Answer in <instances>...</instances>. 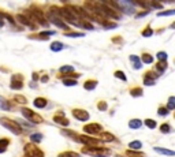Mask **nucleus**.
I'll use <instances>...</instances> for the list:
<instances>
[{"label": "nucleus", "instance_id": "7ed1b4c3", "mask_svg": "<svg viewBox=\"0 0 175 157\" xmlns=\"http://www.w3.org/2000/svg\"><path fill=\"white\" fill-rule=\"evenodd\" d=\"M0 124L4 126L7 130H10L15 135H21V134L23 133V128L21 127L17 120H11V119H8V118H0Z\"/></svg>", "mask_w": 175, "mask_h": 157}, {"label": "nucleus", "instance_id": "a211bd4d", "mask_svg": "<svg viewBox=\"0 0 175 157\" xmlns=\"http://www.w3.org/2000/svg\"><path fill=\"white\" fill-rule=\"evenodd\" d=\"M33 104L36 108H45V107L48 105V100H47L45 97H36Z\"/></svg>", "mask_w": 175, "mask_h": 157}, {"label": "nucleus", "instance_id": "c756f323", "mask_svg": "<svg viewBox=\"0 0 175 157\" xmlns=\"http://www.w3.org/2000/svg\"><path fill=\"white\" fill-rule=\"evenodd\" d=\"M142 126V120L141 119H131V120H129V127L130 128H140Z\"/></svg>", "mask_w": 175, "mask_h": 157}, {"label": "nucleus", "instance_id": "423d86ee", "mask_svg": "<svg viewBox=\"0 0 175 157\" xmlns=\"http://www.w3.org/2000/svg\"><path fill=\"white\" fill-rule=\"evenodd\" d=\"M98 6V10L103 14V17H107V18H112V19H119L120 15L118 14V11H115L114 8H111L107 3H97Z\"/></svg>", "mask_w": 175, "mask_h": 157}, {"label": "nucleus", "instance_id": "4468645a", "mask_svg": "<svg viewBox=\"0 0 175 157\" xmlns=\"http://www.w3.org/2000/svg\"><path fill=\"white\" fill-rule=\"evenodd\" d=\"M48 19L52 22V25H55V26H58L59 29H63V30H69V25L66 23V22H63L60 18L55 17L53 14H48Z\"/></svg>", "mask_w": 175, "mask_h": 157}, {"label": "nucleus", "instance_id": "f704fd0d", "mask_svg": "<svg viewBox=\"0 0 175 157\" xmlns=\"http://www.w3.org/2000/svg\"><path fill=\"white\" fill-rule=\"evenodd\" d=\"M165 108H167L168 111H174L175 109V97L174 96L168 97V103H167V107H165Z\"/></svg>", "mask_w": 175, "mask_h": 157}, {"label": "nucleus", "instance_id": "6e6552de", "mask_svg": "<svg viewBox=\"0 0 175 157\" xmlns=\"http://www.w3.org/2000/svg\"><path fill=\"white\" fill-rule=\"evenodd\" d=\"M23 82H25V77L23 74H14L11 77V81H10V87L12 90H21L23 87Z\"/></svg>", "mask_w": 175, "mask_h": 157}, {"label": "nucleus", "instance_id": "72a5a7b5", "mask_svg": "<svg viewBox=\"0 0 175 157\" xmlns=\"http://www.w3.org/2000/svg\"><path fill=\"white\" fill-rule=\"evenodd\" d=\"M152 34H153V30H152L151 25H148V26H146L145 29H142V30H141V36H142V37H151Z\"/></svg>", "mask_w": 175, "mask_h": 157}, {"label": "nucleus", "instance_id": "8fccbe9b", "mask_svg": "<svg viewBox=\"0 0 175 157\" xmlns=\"http://www.w3.org/2000/svg\"><path fill=\"white\" fill-rule=\"evenodd\" d=\"M31 78H33V81H37V79H39V74L33 73V74H31ZM33 81H31V82H33Z\"/></svg>", "mask_w": 175, "mask_h": 157}, {"label": "nucleus", "instance_id": "393cba45", "mask_svg": "<svg viewBox=\"0 0 175 157\" xmlns=\"http://www.w3.org/2000/svg\"><path fill=\"white\" fill-rule=\"evenodd\" d=\"M97 135L100 137L103 141H106V142H111V141H115V137H114L111 133H106V131H101V133H100V134H97Z\"/></svg>", "mask_w": 175, "mask_h": 157}, {"label": "nucleus", "instance_id": "473e14b6", "mask_svg": "<svg viewBox=\"0 0 175 157\" xmlns=\"http://www.w3.org/2000/svg\"><path fill=\"white\" fill-rule=\"evenodd\" d=\"M144 123H145V126L148 128H151V130H153V128H156L157 127V123H156V120H153V119H145L144 120Z\"/></svg>", "mask_w": 175, "mask_h": 157}, {"label": "nucleus", "instance_id": "37998d69", "mask_svg": "<svg viewBox=\"0 0 175 157\" xmlns=\"http://www.w3.org/2000/svg\"><path fill=\"white\" fill-rule=\"evenodd\" d=\"M66 37H85V33H77V31H69L65 33Z\"/></svg>", "mask_w": 175, "mask_h": 157}, {"label": "nucleus", "instance_id": "b1692460", "mask_svg": "<svg viewBox=\"0 0 175 157\" xmlns=\"http://www.w3.org/2000/svg\"><path fill=\"white\" fill-rule=\"evenodd\" d=\"M97 79H86L84 82V87H85V90H93L94 87L97 86Z\"/></svg>", "mask_w": 175, "mask_h": 157}, {"label": "nucleus", "instance_id": "7c9ffc66", "mask_svg": "<svg viewBox=\"0 0 175 157\" xmlns=\"http://www.w3.org/2000/svg\"><path fill=\"white\" fill-rule=\"evenodd\" d=\"M141 147H142V142L141 141H138V139L131 141V142L129 143V149L130 150H138V149H141Z\"/></svg>", "mask_w": 175, "mask_h": 157}, {"label": "nucleus", "instance_id": "4be33fe9", "mask_svg": "<svg viewBox=\"0 0 175 157\" xmlns=\"http://www.w3.org/2000/svg\"><path fill=\"white\" fill-rule=\"evenodd\" d=\"M140 60H141V63H145V64H151V63H153V55H151L148 52H142Z\"/></svg>", "mask_w": 175, "mask_h": 157}, {"label": "nucleus", "instance_id": "1a4fd4ad", "mask_svg": "<svg viewBox=\"0 0 175 157\" xmlns=\"http://www.w3.org/2000/svg\"><path fill=\"white\" fill-rule=\"evenodd\" d=\"M82 130L88 134V135H97L103 131V126L100 123H88L82 127Z\"/></svg>", "mask_w": 175, "mask_h": 157}, {"label": "nucleus", "instance_id": "f8f14e48", "mask_svg": "<svg viewBox=\"0 0 175 157\" xmlns=\"http://www.w3.org/2000/svg\"><path fill=\"white\" fill-rule=\"evenodd\" d=\"M116 6H118V10L125 11L126 14H129V15L134 14V8H133V3L131 2H118Z\"/></svg>", "mask_w": 175, "mask_h": 157}, {"label": "nucleus", "instance_id": "a878e982", "mask_svg": "<svg viewBox=\"0 0 175 157\" xmlns=\"http://www.w3.org/2000/svg\"><path fill=\"white\" fill-rule=\"evenodd\" d=\"M30 141H31V143L37 145V143H40L41 141H43V134L41 133H33L30 135Z\"/></svg>", "mask_w": 175, "mask_h": 157}, {"label": "nucleus", "instance_id": "de8ad7c7", "mask_svg": "<svg viewBox=\"0 0 175 157\" xmlns=\"http://www.w3.org/2000/svg\"><path fill=\"white\" fill-rule=\"evenodd\" d=\"M148 14H149V10H145L144 12H138V14H135V18H142V17H146Z\"/></svg>", "mask_w": 175, "mask_h": 157}, {"label": "nucleus", "instance_id": "20e7f679", "mask_svg": "<svg viewBox=\"0 0 175 157\" xmlns=\"http://www.w3.org/2000/svg\"><path fill=\"white\" fill-rule=\"evenodd\" d=\"M21 112H22V115L27 119V120L31 122V123H34V124H40V123H43V122H44V119L41 118L39 114H36L33 109H30V108L23 107V108H21Z\"/></svg>", "mask_w": 175, "mask_h": 157}, {"label": "nucleus", "instance_id": "ddd939ff", "mask_svg": "<svg viewBox=\"0 0 175 157\" xmlns=\"http://www.w3.org/2000/svg\"><path fill=\"white\" fill-rule=\"evenodd\" d=\"M53 122L60 124V126H65V127L70 126V120L65 116V112H63V111H59L58 114L53 115Z\"/></svg>", "mask_w": 175, "mask_h": 157}, {"label": "nucleus", "instance_id": "cd10ccee", "mask_svg": "<svg viewBox=\"0 0 175 157\" xmlns=\"http://www.w3.org/2000/svg\"><path fill=\"white\" fill-rule=\"evenodd\" d=\"M153 150H155V152H157V153H160V155H165V156H174V155H175L174 150H171V149H163V147H153Z\"/></svg>", "mask_w": 175, "mask_h": 157}, {"label": "nucleus", "instance_id": "58836bf2", "mask_svg": "<svg viewBox=\"0 0 175 157\" xmlns=\"http://www.w3.org/2000/svg\"><path fill=\"white\" fill-rule=\"evenodd\" d=\"M160 131L163 134H168V133H171V126L168 124V123H163V124H160Z\"/></svg>", "mask_w": 175, "mask_h": 157}, {"label": "nucleus", "instance_id": "bb28decb", "mask_svg": "<svg viewBox=\"0 0 175 157\" xmlns=\"http://www.w3.org/2000/svg\"><path fill=\"white\" fill-rule=\"evenodd\" d=\"M58 157H81V155L77 152H73V150H66V152H60Z\"/></svg>", "mask_w": 175, "mask_h": 157}, {"label": "nucleus", "instance_id": "864d4df0", "mask_svg": "<svg viewBox=\"0 0 175 157\" xmlns=\"http://www.w3.org/2000/svg\"><path fill=\"white\" fill-rule=\"evenodd\" d=\"M29 86L31 87V89H36V87H37V85L34 83V82H30V85H29Z\"/></svg>", "mask_w": 175, "mask_h": 157}, {"label": "nucleus", "instance_id": "9d476101", "mask_svg": "<svg viewBox=\"0 0 175 157\" xmlns=\"http://www.w3.org/2000/svg\"><path fill=\"white\" fill-rule=\"evenodd\" d=\"M71 115L79 122H86V120H89V118H90L89 112L85 111V109H82V108H73L71 109Z\"/></svg>", "mask_w": 175, "mask_h": 157}, {"label": "nucleus", "instance_id": "c03bdc74", "mask_svg": "<svg viewBox=\"0 0 175 157\" xmlns=\"http://www.w3.org/2000/svg\"><path fill=\"white\" fill-rule=\"evenodd\" d=\"M97 109H100V111H107L108 109V104L106 101H98L97 103Z\"/></svg>", "mask_w": 175, "mask_h": 157}, {"label": "nucleus", "instance_id": "9b49d317", "mask_svg": "<svg viewBox=\"0 0 175 157\" xmlns=\"http://www.w3.org/2000/svg\"><path fill=\"white\" fill-rule=\"evenodd\" d=\"M15 18H17V21L19 22L21 25H23V26H27V27H29V29H31V30H36V29H37V25H36V23H33V22H31L29 18L26 17V15L18 14Z\"/></svg>", "mask_w": 175, "mask_h": 157}, {"label": "nucleus", "instance_id": "79ce46f5", "mask_svg": "<svg viewBox=\"0 0 175 157\" xmlns=\"http://www.w3.org/2000/svg\"><path fill=\"white\" fill-rule=\"evenodd\" d=\"M175 10H167V11H160L157 12V17H170V15H174Z\"/></svg>", "mask_w": 175, "mask_h": 157}, {"label": "nucleus", "instance_id": "0eeeda50", "mask_svg": "<svg viewBox=\"0 0 175 157\" xmlns=\"http://www.w3.org/2000/svg\"><path fill=\"white\" fill-rule=\"evenodd\" d=\"M75 141L84 143V145L88 146V147H97L98 143H100V141H98L97 138L89 137V135H77L75 137Z\"/></svg>", "mask_w": 175, "mask_h": 157}, {"label": "nucleus", "instance_id": "f3484780", "mask_svg": "<svg viewBox=\"0 0 175 157\" xmlns=\"http://www.w3.org/2000/svg\"><path fill=\"white\" fill-rule=\"evenodd\" d=\"M10 143H11L10 138H7V137L0 138V153H6V152H7Z\"/></svg>", "mask_w": 175, "mask_h": 157}, {"label": "nucleus", "instance_id": "e433bc0d", "mask_svg": "<svg viewBox=\"0 0 175 157\" xmlns=\"http://www.w3.org/2000/svg\"><path fill=\"white\" fill-rule=\"evenodd\" d=\"M114 77L118 78V79H120V81H123V82H126V81H127L126 74L123 73V71H120V70H116L115 73H114Z\"/></svg>", "mask_w": 175, "mask_h": 157}, {"label": "nucleus", "instance_id": "a19ab883", "mask_svg": "<svg viewBox=\"0 0 175 157\" xmlns=\"http://www.w3.org/2000/svg\"><path fill=\"white\" fill-rule=\"evenodd\" d=\"M78 82L77 79H70V78H67V79H63V85L65 86H75Z\"/></svg>", "mask_w": 175, "mask_h": 157}, {"label": "nucleus", "instance_id": "c9c22d12", "mask_svg": "<svg viewBox=\"0 0 175 157\" xmlns=\"http://www.w3.org/2000/svg\"><path fill=\"white\" fill-rule=\"evenodd\" d=\"M14 101L18 103V104H27V99L25 96H21V94H17V96H14Z\"/></svg>", "mask_w": 175, "mask_h": 157}, {"label": "nucleus", "instance_id": "4c0bfd02", "mask_svg": "<svg viewBox=\"0 0 175 157\" xmlns=\"http://www.w3.org/2000/svg\"><path fill=\"white\" fill-rule=\"evenodd\" d=\"M156 58L159 59V62H167L168 55H167V52L160 51V52H157V53H156Z\"/></svg>", "mask_w": 175, "mask_h": 157}, {"label": "nucleus", "instance_id": "f03ea898", "mask_svg": "<svg viewBox=\"0 0 175 157\" xmlns=\"http://www.w3.org/2000/svg\"><path fill=\"white\" fill-rule=\"evenodd\" d=\"M82 153L88 156H92V157H110L111 156V150L107 149V147H88V146H84L81 150Z\"/></svg>", "mask_w": 175, "mask_h": 157}, {"label": "nucleus", "instance_id": "aec40b11", "mask_svg": "<svg viewBox=\"0 0 175 157\" xmlns=\"http://www.w3.org/2000/svg\"><path fill=\"white\" fill-rule=\"evenodd\" d=\"M129 93L131 94L133 97H135V99H137V97H142V96H144V89H142L141 86H133L131 89L129 90Z\"/></svg>", "mask_w": 175, "mask_h": 157}, {"label": "nucleus", "instance_id": "49530a36", "mask_svg": "<svg viewBox=\"0 0 175 157\" xmlns=\"http://www.w3.org/2000/svg\"><path fill=\"white\" fill-rule=\"evenodd\" d=\"M114 44H116V42H122L123 41V38L120 36H115V37H112V40H111Z\"/></svg>", "mask_w": 175, "mask_h": 157}, {"label": "nucleus", "instance_id": "f257e3e1", "mask_svg": "<svg viewBox=\"0 0 175 157\" xmlns=\"http://www.w3.org/2000/svg\"><path fill=\"white\" fill-rule=\"evenodd\" d=\"M27 15H29V19L31 22H37V23L44 27L49 26L48 21H47L45 15H44V11H41L37 6H31V8H30V11L27 12Z\"/></svg>", "mask_w": 175, "mask_h": 157}, {"label": "nucleus", "instance_id": "2f4dec72", "mask_svg": "<svg viewBox=\"0 0 175 157\" xmlns=\"http://www.w3.org/2000/svg\"><path fill=\"white\" fill-rule=\"evenodd\" d=\"M125 153H126V157H145L144 153H141V152H134V150H130V149H127Z\"/></svg>", "mask_w": 175, "mask_h": 157}, {"label": "nucleus", "instance_id": "3c124183", "mask_svg": "<svg viewBox=\"0 0 175 157\" xmlns=\"http://www.w3.org/2000/svg\"><path fill=\"white\" fill-rule=\"evenodd\" d=\"M152 7H155V8H161V4H159V3H152Z\"/></svg>", "mask_w": 175, "mask_h": 157}, {"label": "nucleus", "instance_id": "dca6fc26", "mask_svg": "<svg viewBox=\"0 0 175 157\" xmlns=\"http://www.w3.org/2000/svg\"><path fill=\"white\" fill-rule=\"evenodd\" d=\"M167 67H168L167 62H157V63L155 64V73L157 74V75L164 74V71L167 70Z\"/></svg>", "mask_w": 175, "mask_h": 157}, {"label": "nucleus", "instance_id": "6ab92c4d", "mask_svg": "<svg viewBox=\"0 0 175 157\" xmlns=\"http://www.w3.org/2000/svg\"><path fill=\"white\" fill-rule=\"evenodd\" d=\"M129 60H130V63H131V66H133V68H134V70H140V68L142 67V63H141V60H140L138 56L130 55Z\"/></svg>", "mask_w": 175, "mask_h": 157}, {"label": "nucleus", "instance_id": "09e8293b", "mask_svg": "<svg viewBox=\"0 0 175 157\" xmlns=\"http://www.w3.org/2000/svg\"><path fill=\"white\" fill-rule=\"evenodd\" d=\"M40 81H41V83H47V82H48V81H49V77H48V75H47V74H44L43 77L40 78Z\"/></svg>", "mask_w": 175, "mask_h": 157}, {"label": "nucleus", "instance_id": "5701e85b", "mask_svg": "<svg viewBox=\"0 0 175 157\" xmlns=\"http://www.w3.org/2000/svg\"><path fill=\"white\" fill-rule=\"evenodd\" d=\"M0 109L2 111H11V103L0 96Z\"/></svg>", "mask_w": 175, "mask_h": 157}, {"label": "nucleus", "instance_id": "ea45409f", "mask_svg": "<svg viewBox=\"0 0 175 157\" xmlns=\"http://www.w3.org/2000/svg\"><path fill=\"white\" fill-rule=\"evenodd\" d=\"M168 114H170V111H168V109L165 108L164 105H160V107H159V109H157V115H159V116H167Z\"/></svg>", "mask_w": 175, "mask_h": 157}, {"label": "nucleus", "instance_id": "a18cd8bd", "mask_svg": "<svg viewBox=\"0 0 175 157\" xmlns=\"http://www.w3.org/2000/svg\"><path fill=\"white\" fill-rule=\"evenodd\" d=\"M156 83V81H152V79H144V85L145 86H153Z\"/></svg>", "mask_w": 175, "mask_h": 157}, {"label": "nucleus", "instance_id": "c85d7f7f", "mask_svg": "<svg viewBox=\"0 0 175 157\" xmlns=\"http://www.w3.org/2000/svg\"><path fill=\"white\" fill-rule=\"evenodd\" d=\"M159 78V75L155 73L153 70H148V71H145V74H144V79H152V81H156Z\"/></svg>", "mask_w": 175, "mask_h": 157}, {"label": "nucleus", "instance_id": "412c9836", "mask_svg": "<svg viewBox=\"0 0 175 157\" xmlns=\"http://www.w3.org/2000/svg\"><path fill=\"white\" fill-rule=\"evenodd\" d=\"M49 48H51V51H53V52H60L65 49V44L60 42V41H53V42H51Z\"/></svg>", "mask_w": 175, "mask_h": 157}, {"label": "nucleus", "instance_id": "2eb2a0df", "mask_svg": "<svg viewBox=\"0 0 175 157\" xmlns=\"http://www.w3.org/2000/svg\"><path fill=\"white\" fill-rule=\"evenodd\" d=\"M53 34H56V31H43V33L40 34H29V38H36V40H48L49 36H53Z\"/></svg>", "mask_w": 175, "mask_h": 157}, {"label": "nucleus", "instance_id": "39448f33", "mask_svg": "<svg viewBox=\"0 0 175 157\" xmlns=\"http://www.w3.org/2000/svg\"><path fill=\"white\" fill-rule=\"evenodd\" d=\"M23 150H25V156L26 157H45V153H44L37 145H34V143H31V142L26 143Z\"/></svg>", "mask_w": 175, "mask_h": 157}, {"label": "nucleus", "instance_id": "603ef678", "mask_svg": "<svg viewBox=\"0 0 175 157\" xmlns=\"http://www.w3.org/2000/svg\"><path fill=\"white\" fill-rule=\"evenodd\" d=\"M3 26H4V18L0 15V27H3Z\"/></svg>", "mask_w": 175, "mask_h": 157}]
</instances>
